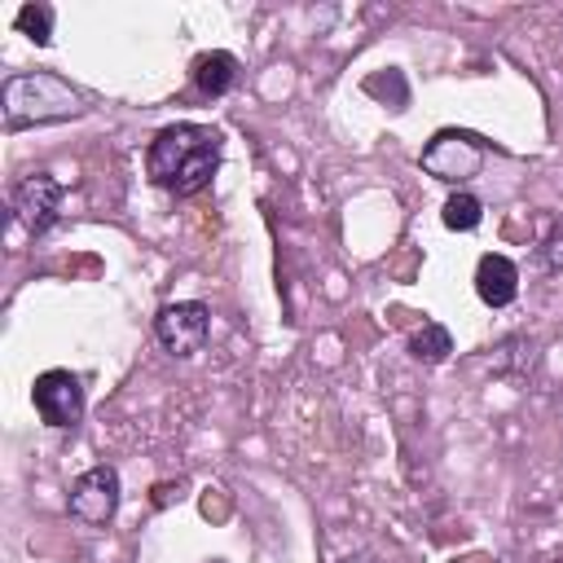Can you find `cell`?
Listing matches in <instances>:
<instances>
[{
    "label": "cell",
    "instance_id": "obj_1",
    "mask_svg": "<svg viewBox=\"0 0 563 563\" xmlns=\"http://www.w3.org/2000/svg\"><path fill=\"white\" fill-rule=\"evenodd\" d=\"M216 172H220V132L202 123H167L163 132H154L145 150V176L176 198L202 194Z\"/></svg>",
    "mask_w": 563,
    "mask_h": 563
},
{
    "label": "cell",
    "instance_id": "obj_2",
    "mask_svg": "<svg viewBox=\"0 0 563 563\" xmlns=\"http://www.w3.org/2000/svg\"><path fill=\"white\" fill-rule=\"evenodd\" d=\"M0 106H4L9 128H40V123H62V119L84 114V97L48 70L9 75L0 88Z\"/></svg>",
    "mask_w": 563,
    "mask_h": 563
},
{
    "label": "cell",
    "instance_id": "obj_3",
    "mask_svg": "<svg viewBox=\"0 0 563 563\" xmlns=\"http://www.w3.org/2000/svg\"><path fill=\"white\" fill-rule=\"evenodd\" d=\"M418 163H422L427 176H435V180H444V185H466V180H475L479 167H484V145H479V136H471V132L444 128V132H435V136L427 141V150H422Z\"/></svg>",
    "mask_w": 563,
    "mask_h": 563
},
{
    "label": "cell",
    "instance_id": "obj_4",
    "mask_svg": "<svg viewBox=\"0 0 563 563\" xmlns=\"http://www.w3.org/2000/svg\"><path fill=\"white\" fill-rule=\"evenodd\" d=\"M154 339L172 356H198L207 347V339H211V308L198 303V299L163 303L158 317H154Z\"/></svg>",
    "mask_w": 563,
    "mask_h": 563
},
{
    "label": "cell",
    "instance_id": "obj_5",
    "mask_svg": "<svg viewBox=\"0 0 563 563\" xmlns=\"http://www.w3.org/2000/svg\"><path fill=\"white\" fill-rule=\"evenodd\" d=\"M119 497H123V484H119V471L114 466H88L75 484H70V519H79L84 528H106L119 510Z\"/></svg>",
    "mask_w": 563,
    "mask_h": 563
},
{
    "label": "cell",
    "instance_id": "obj_6",
    "mask_svg": "<svg viewBox=\"0 0 563 563\" xmlns=\"http://www.w3.org/2000/svg\"><path fill=\"white\" fill-rule=\"evenodd\" d=\"M62 198H66V185L53 172H31L13 185V216L26 233L40 238L62 220Z\"/></svg>",
    "mask_w": 563,
    "mask_h": 563
},
{
    "label": "cell",
    "instance_id": "obj_7",
    "mask_svg": "<svg viewBox=\"0 0 563 563\" xmlns=\"http://www.w3.org/2000/svg\"><path fill=\"white\" fill-rule=\"evenodd\" d=\"M31 400H35V413L57 431H70L84 418V383L70 369H44L31 387Z\"/></svg>",
    "mask_w": 563,
    "mask_h": 563
},
{
    "label": "cell",
    "instance_id": "obj_8",
    "mask_svg": "<svg viewBox=\"0 0 563 563\" xmlns=\"http://www.w3.org/2000/svg\"><path fill=\"white\" fill-rule=\"evenodd\" d=\"M475 295L488 308L515 303V295H519V268H515V260L510 255H497V251L479 255V264H475Z\"/></svg>",
    "mask_w": 563,
    "mask_h": 563
},
{
    "label": "cell",
    "instance_id": "obj_9",
    "mask_svg": "<svg viewBox=\"0 0 563 563\" xmlns=\"http://www.w3.org/2000/svg\"><path fill=\"white\" fill-rule=\"evenodd\" d=\"M189 79L202 97H224L233 84H238V57L224 53V48H211V53H198L194 66H189Z\"/></svg>",
    "mask_w": 563,
    "mask_h": 563
},
{
    "label": "cell",
    "instance_id": "obj_10",
    "mask_svg": "<svg viewBox=\"0 0 563 563\" xmlns=\"http://www.w3.org/2000/svg\"><path fill=\"white\" fill-rule=\"evenodd\" d=\"M449 352H453V334L440 321H422L409 334V356L422 365H440V361H449Z\"/></svg>",
    "mask_w": 563,
    "mask_h": 563
},
{
    "label": "cell",
    "instance_id": "obj_11",
    "mask_svg": "<svg viewBox=\"0 0 563 563\" xmlns=\"http://www.w3.org/2000/svg\"><path fill=\"white\" fill-rule=\"evenodd\" d=\"M440 220H444V229H453V233H471V229H479V220H484V202H479L475 194L457 189V194H449Z\"/></svg>",
    "mask_w": 563,
    "mask_h": 563
},
{
    "label": "cell",
    "instance_id": "obj_12",
    "mask_svg": "<svg viewBox=\"0 0 563 563\" xmlns=\"http://www.w3.org/2000/svg\"><path fill=\"white\" fill-rule=\"evenodd\" d=\"M18 31L26 35V40H35L40 48L44 44H53V4H40V0H31V4H22L18 9Z\"/></svg>",
    "mask_w": 563,
    "mask_h": 563
},
{
    "label": "cell",
    "instance_id": "obj_13",
    "mask_svg": "<svg viewBox=\"0 0 563 563\" xmlns=\"http://www.w3.org/2000/svg\"><path fill=\"white\" fill-rule=\"evenodd\" d=\"M537 255H541V268L563 273V224H554V229L545 233V242L537 246Z\"/></svg>",
    "mask_w": 563,
    "mask_h": 563
},
{
    "label": "cell",
    "instance_id": "obj_14",
    "mask_svg": "<svg viewBox=\"0 0 563 563\" xmlns=\"http://www.w3.org/2000/svg\"><path fill=\"white\" fill-rule=\"evenodd\" d=\"M343 563H378V559H369V554H352V559H343Z\"/></svg>",
    "mask_w": 563,
    "mask_h": 563
},
{
    "label": "cell",
    "instance_id": "obj_15",
    "mask_svg": "<svg viewBox=\"0 0 563 563\" xmlns=\"http://www.w3.org/2000/svg\"><path fill=\"white\" fill-rule=\"evenodd\" d=\"M211 563H224V559H211Z\"/></svg>",
    "mask_w": 563,
    "mask_h": 563
}]
</instances>
